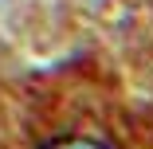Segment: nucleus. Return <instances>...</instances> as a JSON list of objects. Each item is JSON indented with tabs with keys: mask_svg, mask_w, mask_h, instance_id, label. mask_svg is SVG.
Here are the masks:
<instances>
[{
	"mask_svg": "<svg viewBox=\"0 0 153 149\" xmlns=\"http://www.w3.org/2000/svg\"><path fill=\"white\" fill-rule=\"evenodd\" d=\"M47 149H106V145L86 141V137H67V141H55V145H47Z\"/></svg>",
	"mask_w": 153,
	"mask_h": 149,
	"instance_id": "f257e3e1",
	"label": "nucleus"
}]
</instances>
